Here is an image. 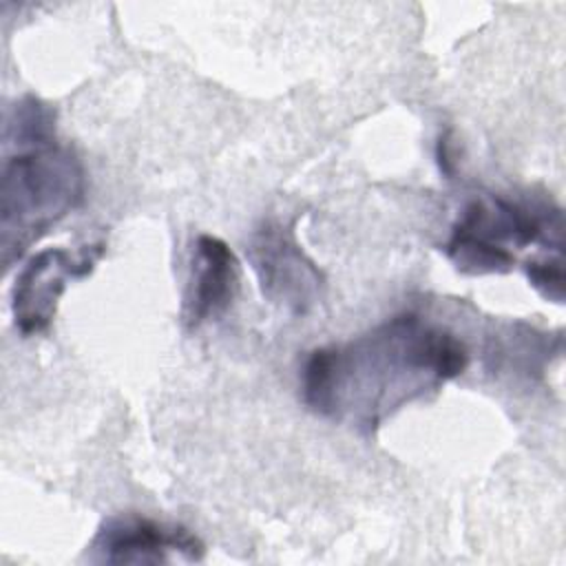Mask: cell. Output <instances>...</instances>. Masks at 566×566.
<instances>
[{"label": "cell", "mask_w": 566, "mask_h": 566, "mask_svg": "<svg viewBox=\"0 0 566 566\" xmlns=\"http://www.w3.org/2000/svg\"><path fill=\"white\" fill-rule=\"evenodd\" d=\"M467 365L469 352L455 334L409 312L345 345L310 352L301 394L314 413L352 418L371 431L387 413L460 376Z\"/></svg>", "instance_id": "1"}, {"label": "cell", "mask_w": 566, "mask_h": 566, "mask_svg": "<svg viewBox=\"0 0 566 566\" xmlns=\"http://www.w3.org/2000/svg\"><path fill=\"white\" fill-rule=\"evenodd\" d=\"M86 190L82 161L60 144L20 148L2 166L0 252L9 268L60 219L73 212Z\"/></svg>", "instance_id": "2"}, {"label": "cell", "mask_w": 566, "mask_h": 566, "mask_svg": "<svg viewBox=\"0 0 566 566\" xmlns=\"http://www.w3.org/2000/svg\"><path fill=\"white\" fill-rule=\"evenodd\" d=\"M248 254L263 296L272 303L301 316L323 296L325 276L301 250L290 228L276 221H265L254 230Z\"/></svg>", "instance_id": "3"}, {"label": "cell", "mask_w": 566, "mask_h": 566, "mask_svg": "<svg viewBox=\"0 0 566 566\" xmlns=\"http://www.w3.org/2000/svg\"><path fill=\"white\" fill-rule=\"evenodd\" d=\"M104 254V243L84 245L77 252L66 248H46L33 254L15 276L11 292L13 323L22 336L42 334L53 323L57 301L66 281L84 279Z\"/></svg>", "instance_id": "4"}, {"label": "cell", "mask_w": 566, "mask_h": 566, "mask_svg": "<svg viewBox=\"0 0 566 566\" xmlns=\"http://www.w3.org/2000/svg\"><path fill=\"white\" fill-rule=\"evenodd\" d=\"M91 559L108 564H157L170 555L188 562L203 557V542L181 524H164L144 515H117L102 522L91 542Z\"/></svg>", "instance_id": "5"}, {"label": "cell", "mask_w": 566, "mask_h": 566, "mask_svg": "<svg viewBox=\"0 0 566 566\" xmlns=\"http://www.w3.org/2000/svg\"><path fill=\"white\" fill-rule=\"evenodd\" d=\"M239 290V261L230 245L212 234H199L192 250L190 283L184 298V321L190 329L219 318Z\"/></svg>", "instance_id": "6"}, {"label": "cell", "mask_w": 566, "mask_h": 566, "mask_svg": "<svg viewBox=\"0 0 566 566\" xmlns=\"http://www.w3.org/2000/svg\"><path fill=\"white\" fill-rule=\"evenodd\" d=\"M451 230L497 248H506L504 243H513L517 248H526L537 241L553 243L544 219L533 210L495 195L471 199ZM555 245L562 248L559 243Z\"/></svg>", "instance_id": "7"}, {"label": "cell", "mask_w": 566, "mask_h": 566, "mask_svg": "<svg viewBox=\"0 0 566 566\" xmlns=\"http://www.w3.org/2000/svg\"><path fill=\"white\" fill-rule=\"evenodd\" d=\"M4 139L18 148H33L55 142V111L33 95L22 97L9 113Z\"/></svg>", "instance_id": "8"}, {"label": "cell", "mask_w": 566, "mask_h": 566, "mask_svg": "<svg viewBox=\"0 0 566 566\" xmlns=\"http://www.w3.org/2000/svg\"><path fill=\"white\" fill-rule=\"evenodd\" d=\"M444 254L464 274H506L515 268V254L511 250L478 241L453 230L444 243Z\"/></svg>", "instance_id": "9"}, {"label": "cell", "mask_w": 566, "mask_h": 566, "mask_svg": "<svg viewBox=\"0 0 566 566\" xmlns=\"http://www.w3.org/2000/svg\"><path fill=\"white\" fill-rule=\"evenodd\" d=\"M526 276L531 281V285L546 298L553 303H564V265H562V256L557 254L555 259H533L526 261L524 265Z\"/></svg>", "instance_id": "10"}]
</instances>
